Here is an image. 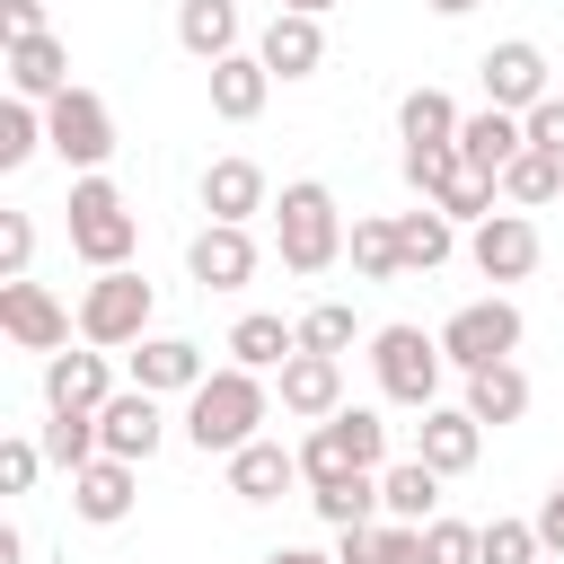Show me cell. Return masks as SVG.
Listing matches in <instances>:
<instances>
[{"mask_svg":"<svg viewBox=\"0 0 564 564\" xmlns=\"http://www.w3.org/2000/svg\"><path fill=\"white\" fill-rule=\"evenodd\" d=\"M264 414H273V388H264V370H238V361H220L194 397H185V441L203 449V458H229V449H247L256 432H264Z\"/></svg>","mask_w":564,"mask_h":564,"instance_id":"obj_1","label":"cell"},{"mask_svg":"<svg viewBox=\"0 0 564 564\" xmlns=\"http://www.w3.org/2000/svg\"><path fill=\"white\" fill-rule=\"evenodd\" d=\"M62 229H70V256H79L88 273L132 264V247H141V220H132V203H123V185H115L106 167H97V176H70Z\"/></svg>","mask_w":564,"mask_h":564,"instance_id":"obj_2","label":"cell"},{"mask_svg":"<svg viewBox=\"0 0 564 564\" xmlns=\"http://www.w3.org/2000/svg\"><path fill=\"white\" fill-rule=\"evenodd\" d=\"M273 256H282V273H326L344 256V212L317 176H291L273 194Z\"/></svg>","mask_w":564,"mask_h":564,"instance_id":"obj_3","label":"cell"},{"mask_svg":"<svg viewBox=\"0 0 564 564\" xmlns=\"http://www.w3.org/2000/svg\"><path fill=\"white\" fill-rule=\"evenodd\" d=\"M370 379H379V397L388 405H441V379H449V352H441V335H423V326H370Z\"/></svg>","mask_w":564,"mask_h":564,"instance_id":"obj_4","label":"cell"},{"mask_svg":"<svg viewBox=\"0 0 564 564\" xmlns=\"http://www.w3.org/2000/svg\"><path fill=\"white\" fill-rule=\"evenodd\" d=\"M388 467V423H379V405H335L326 423H308V441H300V476L308 485H326V476H379Z\"/></svg>","mask_w":564,"mask_h":564,"instance_id":"obj_5","label":"cell"},{"mask_svg":"<svg viewBox=\"0 0 564 564\" xmlns=\"http://www.w3.org/2000/svg\"><path fill=\"white\" fill-rule=\"evenodd\" d=\"M150 317H159V291H150V273H141V264H106V273L79 291V344L123 352V344H141V335H150Z\"/></svg>","mask_w":564,"mask_h":564,"instance_id":"obj_6","label":"cell"},{"mask_svg":"<svg viewBox=\"0 0 564 564\" xmlns=\"http://www.w3.org/2000/svg\"><path fill=\"white\" fill-rule=\"evenodd\" d=\"M44 141H53V159H62L70 176H97V167L115 159V115H106V97L70 79V88L44 106Z\"/></svg>","mask_w":564,"mask_h":564,"instance_id":"obj_7","label":"cell"},{"mask_svg":"<svg viewBox=\"0 0 564 564\" xmlns=\"http://www.w3.org/2000/svg\"><path fill=\"white\" fill-rule=\"evenodd\" d=\"M520 308L502 300V291H485V300H467V308H449V326H441V352H449V370H485V361H511L520 352Z\"/></svg>","mask_w":564,"mask_h":564,"instance_id":"obj_8","label":"cell"},{"mask_svg":"<svg viewBox=\"0 0 564 564\" xmlns=\"http://www.w3.org/2000/svg\"><path fill=\"white\" fill-rule=\"evenodd\" d=\"M0 335H9L18 352H62V344L79 335V308H62L35 273H0Z\"/></svg>","mask_w":564,"mask_h":564,"instance_id":"obj_9","label":"cell"},{"mask_svg":"<svg viewBox=\"0 0 564 564\" xmlns=\"http://www.w3.org/2000/svg\"><path fill=\"white\" fill-rule=\"evenodd\" d=\"M476 79H485V106H511V115H529L538 97H555V88H564V79H555V62H546L529 35H502V44H485Z\"/></svg>","mask_w":564,"mask_h":564,"instance_id":"obj_10","label":"cell"},{"mask_svg":"<svg viewBox=\"0 0 564 564\" xmlns=\"http://www.w3.org/2000/svg\"><path fill=\"white\" fill-rule=\"evenodd\" d=\"M538 256H546V247H538V220H529V212H494V220L467 229V264H476L485 282H529Z\"/></svg>","mask_w":564,"mask_h":564,"instance_id":"obj_11","label":"cell"},{"mask_svg":"<svg viewBox=\"0 0 564 564\" xmlns=\"http://www.w3.org/2000/svg\"><path fill=\"white\" fill-rule=\"evenodd\" d=\"M256 238H247V220H203L194 238H185V273L203 282V291H247L256 282Z\"/></svg>","mask_w":564,"mask_h":564,"instance_id":"obj_12","label":"cell"},{"mask_svg":"<svg viewBox=\"0 0 564 564\" xmlns=\"http://www.w3.org/2000/svg\"><path fill=\"white\" fill-rule=\"evenodd\" d=\"M115 397V370H106V344H62V352H44V414L62 405V414H97Z\"/></svg>","mask_w":564,"mask_h":564,"instance_id":"obj_13","label":"cell"},{"mask_svg":"<svg viewBox=\"0 0 564 564\" xmlns=\"http://www.w3.org/2000/svg\"><path fill=\"white\" fill-rule=\"evenodd\" d=\"M256 53H264L273 79H317V70H326V18H308V9H273L264 35H256Z\"/></svg>","mask_w":564,"mask_h":564,"instance_id":"obj_14","label":"cell"},{"mask_svg":"<svg viewBox=\"0 0 564 564\" xmlns=\"http://www.w3.org/2000/svg\"><path fill=\"white\" fill-rule=\"evenodd\" d=\"M203 379H212V361H203L194 335H141V344H132V388H150V397H194Z\"/></svg>","mask_w":564,"mask_h":564,"instance_id":"obj_15","label":"cell"},{"mask_svg":"<svg viewBox=\"0 0 564 564\" xmlns=\"http://www.w3.org/2000/svg\"><path fill=\"white\" fill-rule=\"evenodd\" d=\"M273 397H282L291 423H326V414L344 405V361H335V352H291V361L273 370Z\"/></svg>","mask_w":564,"mask_h":564,"instance_id":"obj_16","label":"cell"},{"mask_svg":"<svg viewBox=\"0 0 564 564\" xmlns=\"http://www.w3.org/2000/svg\"><path fill=\"white\" fill-rule=\"evenodd\" d=\"M97 441H106V458H150L159 441H167V414H159V397L150 388H115L106 405H97Z\"/></svg>","mask_w":564,"mask_h":564,"instance_id":"obj_17","label":"cell"},{"mask_svg":"<svg viewBox=\"0 0 564 564\" xmlns=\"http://www.w3.org/2000/svg\"><path fill=\"white\" fill-rule=\"evenodd\" d=\"M414 458L441 467V476H467V467L485 458V423H476L467 405H423V423H414Z\"/></svg>","mask_w":564,"mask_h":564,"instance_id":"obj_18","label":"cell"},{"mask_svg":"<svg viewBox=\"0 0 564 564\" xmlns=\"http://www.w3.org/2000/svg\"><path fill=\"white\" fill-rule=\"evenodd\" d=\"M132 502H141V467H132V458H88V467L70 476V511H79L88 529L132 520Z\"/></svg>","mask_w":564,"mask_h":564,"instance_id":"obj_19","label":"cell"},{"mask_svg":"<svg viewBox=\"0 0 564 564\" xmlns=\"http://www.w3.org/2000/svg\"><path fill=\"white\" fill-rule=\"evenodd\" d=\"M194 203H203V220H256V212H273V185H264L256 159H212Z\"/></svg>","mask_w":564,"mask_h":564,"instance_id":"obj_20","label":"cell"},{"mask_svg":"<svg viewBox=\"0 0 564 564\" xmlns=\"http://www.w3.org/2000/svg\"><path fill=\"white\" fill-rule=\"evenodd\" d=\"M220 467H229V494H238V502H282L291 485H308V476H300V449H282V441H264V432H256L247 449H229Z\"/></svg>","mask_w":564,"mask_h":564,"instance_id":"obj_21","label":"cell"},{"mask_svg":"<svg viewBox=\"0 0 564 564\" xmlns=\"http://www.w3.org/2000/svg\"><path fill=\"white\" fill-rule=\"evenodd\" d=\"M203 79H212V115H220V123H256L264 97H273V70H264L256 44H247V53H220Z\"/></svg>","mask_w":564,"mask_h":564,"instance_id":"obj_22","label":"cell"},{"mask_svg":"<svg viewBox=\"0 0 564 564\" xmlns=\"http://www.w3.org/2000/svg\"><path fill=\"white\" fill-rule=\"evenodd\" d=\"M520 150H529V123H520L511 106H476V115L458 123V159H467L476 176H494V185H502V167H511Z\"/></svg>","mask_w":564,"mask_h":564,"instance_id":"obj_23","label":"cell"},{"mask_svg":"<svg viewBox=\"0 0 564 564\" xmlns=\"http://www.w3.org/2000/svg\"><path fill=\"white\" fill-rule=\"evenodd\" d=\"M176 44L212 70L220 53H247V18H238V0H176Z\"/></svg>","mask_w":564,"mask_h":564,"instance_id":"obj_24","label":"cell"},{"mask_svg":"<svg viewBox=\"0 0 564 564\" xmlns=\"http://www.w3.org/2000/svg\"><path fill=\"white\" fill-rule=\"evenodd\" d=\"M62 88H70V53H62V35H18V44H9V97L53 106Z\"/></svg>","mask_w":564,"mask_h":564,"instance_id":"obj_25","label":"cell"},{"mask_svg":"<svg viewBox=\"0 0 564 564\" xmlns=\"http://www.w3.org/2000/svg\"><path fill=\"white\" fill-rule=\"evenodd\" d=\"M485 432H502V423H520L529 414V370L520 361H485V370H467V397H458Z\"/></svg>","mask_w":564,"mask_h":564,"instance_id":"obj_26","label":"cell"},{"mask_svg":"<svg viewBox=\"0 0 564 564\" xmlns=\"http://www.w3.org/2000/svg\"><path fill=\"white\" fill-rule=\"evenodd\" d=\"M441 485H449L441 467H423V458H388V467H379V520H414V529H423V520L441 511Z\"/></svg>","mask_w":564,"mask_h":564,"instance_id":"obj_27","label":"cell"},{"mask_svg":"<svg viewBox=\"0 0 564 564\" xmlns=\"http://www.w3.org/2000/svg\"><path fill=\"white\" fill-rule=\"evenodd\" d=\"M300 352V317H273V308H247L238 326H229V361L238 370H282Z\"/></svg>","mask_w":564,"mask_h":564,"instance_id":"obj_28","label":"cell"},{"mask_svg":"<svg viewBox=\"0 0 564 564\" xmlns=\"http://www.w3.org/2000/svg\"><path fill=\"white\" fill-rule=\"evenodd\" d=\"M397 256H405V273H432V264H449V256H458V220H449L441 203H414V212H397Z\"/></svg>","mask_w":564,"mask_h":564,"instance_id":"obj_29","label":"cell"},{"mask_svg":"<svg viewBox=\"0 0 564 564\" xmlns=\"http://www.w3.org/2000/svg\"><path fill=\"white\" fill-rule=\"evenodd\" d=\"M344 256H352L361 282H397V273H405V256H397V212H352Z\"/></svg>","mask_w":564,"mask_h":564,"instance_id":"obj_30","label":"cell"},{"mask_svg":"<svg viewBox=\"0 0 564 564\" xmlns=\"http://www.w3.org/2000/svg\"><path fill=\"white\" fill-rule=\"evenodd\" d=\"M502 203H511V212H546V203H564V159H555V150H520V159L502 167Z\"/></svg>","mask_w":564,"mask_h":564,"instance_id":"obj_31","label":"cell"},{"mask_svg":"<svg viewBox=\"0 0 564 564\" xmlns=\"http://www.w3.org/2000/svg\"><path fill=\"white\" fill-rule=\"evenodd\" d=\"M308 511L326 529H361V520H379V476H326V485H308Z\"/></svg>","mask_w":564,"mask_h":564,"instance_id":"obj_32","label":"cell"},{"mask_svg":"<svg viewBox=\"0 0 564 564\" xmlns=\"http://www.w3.org/2000/svg\"><path fill=\"white\" fill-rule=\"evenodd\" d=\"M458 123H467V115H458L441 88H405V97H397V141H405V150H414V141H458Z\"/></svg>","mask_w":564,"mask_h":564,"instance_id":"obj_33","label":"cell"},{"mask_svg":"<svg viewBox=\"0 0 564 564\" xmlns=\"http://www.w3.org/2000/svg\"><path fill=\"white\" fill-rule=\"evenodd\" d=\"M352 344H370V326L352 317V300H317V308H300V352H352Z\"/></svg>","mask_w":564,"mask_h":564,"instance_id":"obj_34","label":"cell"},{"mask_svg":"<svg viewBox=\"0 0 564 564\" xmlns=\"http://www.w3.org/2000/svg\"><path fill=\"white\" fill-rule=\"evenodd\" d=\"M35 441H44V458H53L62 476H79L88 458H106V441H97V414H62V405H53V423H44Z\"/></svg>","mask_w":564,"mask_h":564,"instance_id":"obj_35","label":"cell"},{"mask_svg":"<svg viewBox=\"0 0 564 564\" xmlns=\"http://www.w3.org/2000/svg\"><path fill=\"white\" fill-rule=\"evenodd\" d=\"M458 176H467L458 141H414V150H405V185H414V203H441Z\"/></svg>","mask_w":564,"mask_h":564,"instance_id":"obj_36","label":"cell"},{"mask_svg":"<svg viewBox=\"0 0 564 564\" xmlns=\"http://www.w3.org/2000/svg\"><path fill=\"white\" fill-rule=\"evenodd\" d=\"M538 555H546L538 520H502V511H494V520L476 529V564H538Z\"/></svg>","mask_w":564,"mask_h":564,"instance_id":"obj_37","label":"cell"},{"mask_svg":"<svg viewBox=\"0 0 564 564\" xmlns=\"http://www.w3.org/2000/svg\"><path fill=\"white\" fill-rule=\"evenodd\" d=\"M35 150H53V141H44V106H35V97H9V106H0V167H26Z\"/></svg>","mask_w":564,"mask_h":564,"instance_id":"obj_38","label":"cell"},{"mask_svg":"<svg viewBox=\"0 0 564 564\" xmlns=\"http://www.w3.org/2000/svg\"><path fill=\"white\" fill-rule=\"evenodd\" d=\"M423 564H476V529L449 520V511H432L423 520Z\"/></svg>","mask_w":564,"mask_h":564,"instance_id":"obj_39","label":"cell"},{"mask_svg":"<svg viewBox=\"0 0 564 564\" xmlns=\"http://www.w3.org/2000/svg\"><path fill=\"white\" fill-rule=\"evenodd\" d=\"M44 467H53V458H44V441H26V432H9V441H0V494H26Z\"/></svg>","mask_w":564,"mask_h":564,"instance_id":"obj_40","label":"cell"},{"mask_svg":"<svg viewBox=\"0 0 564 564\" xmlns=\"http://www.w3.org/2000/svg\"><path fill=\"white\" fill-rule=\"evenodd\" d=\"M26 264H35V220L0 212V273H26Z\"/></svg>","mask_w":564,"mask_h":564,"instance_id":"obj_41","label":"cell"},{"mask_svg":"<svg viewBox=\"0 0 564 564\" xmlns=\"http://www.w3.org/2000/svg\"><path fill=\"white\" fill-rule=\"evenodd\" d=\"M520 123H529V150H555V159H564V88H555V97H538Z\"/></svg>","mask_w":564,"mask_h":564,"instance_id":"obj_42","label":"cell"},{"mask_svg":"<svg viewBox=\"0 0 564 564\" xmlns=\"http://www.w3.org/2000/svg\"><path fill=\"white\" fill-rule=\"evenodd\" d=\"M44 9H53V0H0V44H18V35H53Z\"/></svg>","mask_w":564,"mask_h":564,"instance_id":"obj_43","label":"cell"},{"mask_svg":"<svg viewBox=\"0 0 564 564\" xmlns=\"http://www.w3.org/2000/svg\"><path fill=\"white\" fill-rule=\"evenodd\" d=\"M379 564H423V529L414 520H379Z\"/></svg>","mask_w":564,"mask_h":564,"instance_id":"obj_44","label":"cell"},{"mask_svg":"<svg viewBox=\"0 0 564 564\" xmlns=\"http://www.w3.org/2000/svg\"><path fill=\"white\" fill-rule=\"evenodd\" d=\"M335 564H379V520H361V529H335Z\"/></svg>","mask_w":564,"mask_h":564,"instance_id":"obj_45","label":"cell"},{"mask_svg":"<svg viewBox=\"0 0 564 564\" xmlns=\"http://www.w3.org/2000/svg\"><path fill=\"white\" fill-rule=\"evenodd\" d=\"M538 538H546V555H564V476H555L546 502H538Z\"/></svg>","mask_w":564,"mask_h":564,"instance_id":"obj_46","label":"cell"},{"mask_svg":"<svg viewBox=\"0 0 564 564\" xmlns=\"http://www.w3.org/2000/svg\"><path fill=\"white\" fill-rule=\"evenodd\" d=\"M264 564H335V555H317V546H273Z\"/></svg>","mask_w":564,"mask_h":564,"instance_id":"obj_47","label":"cell"},{"mask_svg":"<svg viewBox=\"0 0 564 564\" xmlns=\"http://www.w3.org/2000/svg\"><path fill=\"white\" fill-rule=\"evenodd\" d=\"M423 9H432V18H467L476 0H423Z\"/></svg>","mask_w":564,"mask_h":564,"instance_id":"obj_48","label":"cell"},{"mask_svg":"<svg viewBox=\"0 0 564 564\" xmlns=\"http://www.w3.org/2000/svg\"><path fill=\"white\" fill-rule=\"evenodd\" d=\"M273 9H308V18H326V9H335V0H273Z\"/></svg>","mask_w":564,"mask_h":564,"instance_id":"obj_49","label":"cell"},{"mask_svg":"<svg viewBox=\"0 0 564 564\" xmlns=\"http://www.w3.org/2000/svg\"><path fill=\"white\" fill-rule=\"evenodd\" d=\"M538 564H564V555H538Z\"/></svg>","mask_w":564,"mask_h":564,"instance_id":"obj_50","label":"cell"},{"mask_svg":"<svg viewBox=\"0 0 564 564\" xmlns=\"http://www.w3.org/2000/svg\"><path fill=\"white\" fill-rule=\"evenodd\" d=\"M555 79H564V70H555Z\"/></svg>","mask_w":564,"mask_h":564,"instance_id":"obj_51","label":"cell"}]
</instances>
